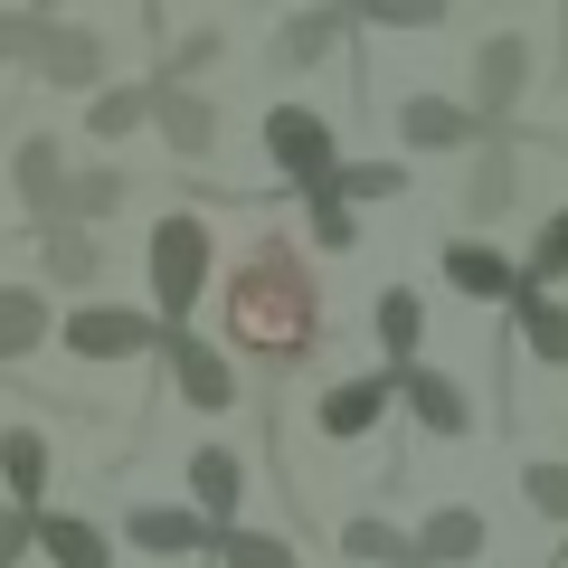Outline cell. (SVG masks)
<instances>
[{
	"instance_id": "1",
	"label": "cell",
	"mask_w": 568,
	"mask_h": 568,
	"mask_svg": "<svg viewBox=\"0 0 568 568\" xmlns=\"http://www.w3.org/2000/svg\"><path fill=\"white\" fill-rule=\"evenodd\" d=\"M227 342L265 369H294L323 342V294H313V265L294 237H256L227 275Z\"/></svg>"
},
{
	"instance_id": "2",
	"label": "cell",
	"mask_w": 568,
	"mask_h": 568,
	"mask_svg": "<svg viewBox=\"0 0 568 568\" xmlns=\"http://www.w3.org/2000/svg\"><path fill=\"white\" fill-rule=\"evenodd\" d=\"M209 265H219V246H209V219L200 209H171V219H152V323L162 332H190V304H200Z\"/></svg>"
},
{
	"instance_id": "3",
	"label": "cell",
	"mask_w": 568,
	"mask_h": 568,
	"mask_svg": "<svg viewBox=\"0 0 568 568\" xmlns=\"http://www.w3.org/2000/svg\"><path fill=\"white\" fill-rule=\"evenodd\" d=\"M58 351L85 361V369H123V361H142V351H162V323L133 313V304H77L58 323Z\"/></svg>"
},
{
	"instance_id": "4",
	"label": "cell",
	"mask_w": 568,
	"mask_h": 568,
	"mask_svg": "<svg viewBox=\"0 0 568 568\" xmlns=\"http://www.w3.org/2000/svg\"><path fill=\"white\" fill-rule=\"evenodd\" d=\"M265 162L294 190H323L332 171H342V152H332V123L313 114V104H275V114H265Z\"/></svg>"
},
{
	"instance_id": "5",
	"label": "cell",
	"mask_w": 568,
	"mask_h": 568,
	"mask_svg": "<svg viewBox=\"0 0 568 568\" xmlns=\"http://www.w3.org/2000/svg\"><path fill=\"white\" fill-rule=\"evenodd\" d=\"M104 67H114V48H104V29H85V20H48L39 48H29V77L67 85V95H95Z\"/></svg>"
},
{
	"instance_id": "6",
	"label": "cell",
	"mask_w": 568,
	"mask_h": 568,
	"mask_svg": "<svg viewBox=\"0 0 568 568\" xmlns=\"http://www.w3.org/2000/svg\"><path fill=\"white\" fill-rule=\"evenodd\" d=\"M162 361H171V388H181L200 417H219V407L237 398V369H227V351L200 342V332H162Z\"/></svg>"
},
{
	"instance_id": "7",
	"label": "cell",
	"mask_w": 568,
	"mask_h": 568,
	"mask_svg": "<svg viewBox=\"0 0 568 568\" xmlns=\"http://www.w3.org/2000/svg\"><path fill=\"white\" fill-rule=\"evenodd\" d=\"M10 190H20V219L29 227H58V190H67L58 133H20V152H10Z\"/></svg>"
},
{
	"instance_id": "8",
	"label": "cell",
	"mask_w": 568,
	"mask_h": 568,
	"mask_svg": "<svg viewBox=\"0 0 568 568\" xmlns=\"http://www.w3.org/2000/svg\"><path fill=\"white\" fill-rule=\"evenodd\" d=\"M29 549H39L48 568H114V540H104V521H85V511H29Z\"/></svg>"
},
{
	"instance_id": "9",
	"label": "cell",
	"mask_w": 568,
	"mask_h": 568,
	"mask_svg": "<svg viewBox=\"0 0 568 568\" xmlns=\"http://www.w3.org/2000/svg\"><path fill=\"white\" fill-rule=\"evenodd\" d=\"M521 85H530V39H511V29H503V39H484V48H474V114H511V104H521Z\"/></svg>"
},
{
	"instance_id": "10",
	"label": "cell",
	"mask_w": 568,
	"mask_h": 568,
	"mask_svg": "<svg viewBox=\"0 0 568 568\" xmlns=\"http://www.w3.org/2000/svg\"><path fill=\"white\" fill-rule=\"evenodd\" d=\"M152 123H162V142L181 152V162L219 152V104H209L200 85H152Z\"/></svg>"
},
{
	"instance_id": "11",
	"label": "cell",
	"mask_w": 568,
	"mask_h": 568,
	"mask_svg": "<svg viewBox=\"0 0 568 568\" xmlns=\"http://www.w3.org/2000/svg\"><path fill=\"white\" fill-rule=\"evenodd\" d=\"M123 540L152 549V559H190V549H219V530H209L190 503H142L133 521H123Z\"/></svg>"
},
{
	"instance_id": "12",
	"label": "cell",
	"mask_w": 568,
	"mask_h": 568,
	"mask_svg": "<svg viewBox=\"0 0 568 568\" xmlns=\"http://www.w3.org/2000/svg\"><path fill=\"white\" fill-rule=\"evenodd\" d=\"M398 133L417 142V152H465V142H484V114H465L455 95H407L398 104Z\"/></svg>"
},
{
	"instance_id": "13",
	"label": "cell",
	"mask_w": 568,
	"mask_h": 568,
	"mask_svg": "<svg viewBox=\"0 0 568 568\" xmlns=\"http://www.w3.org/2000/svg\"><path fill=\"white\" fill-rule=\"evenodd\" d=\"M123 200H133V181H123L114 162H85V171H67V190H58V227H85V237H95Z\"/></svg>"
},
{
	"instance_id": "14",
	"label": "cell",
	"mask_w": 568,
	"mask_h": 568,
	"mask_svg": "<svg viewBox=\"0 0 568 568\" xmlns=\"http://www.w3.org/2000/svg\"><path fill=\"white\" fill-rule=\"evenodd\" d=\"M388 388H398V398L417 407V426H426V436H465V426H474V398L446 379V369H398Z\"/></svg>"
},
{
	"instance_id": "15",
	"label": "cell",
	"mask_w": 568,
	"mask_h": 568,
	"mask_svg": "<svg viewBox=\"0 0 568 568\" xmlns=\"http://www.w3.org/2000/svg\"><path fill=\"white\" fill-rule=\"evenodd\" d=\"M190 493H200L190 511H200L209 530H237V493H246V465H237L227 446H200V455H190Z\"/></svg>"
},
{
	"instance_id": "16",
	"label": "cell",
	"mask_w": 568,
	"mask_h": 568,
	"mask_svg": "<svg viewBox=\"0 0 568 568\" xmlns=\"http://www.w3.org/2000/svg\"><path fill=\"white\" fill-rule=\"evenodd\" d=\"M0 493H10V511H39V493H48V426H0Z\"/></svg>"
},
{
	"instance_id": "17",
	"label": "cell",
	"mask_w": 568,
	"mask_h": 568,
	"mask_svg": "<svg viewBox=\"0 0 568 568\" xmlns=\"http://www.w3.org/2000/svg\"><path fill=\"white\" fill-rule=\"evenodd\" d=\"M48 294L39 284H0V369H20L29 351H48Z\"/></svg>"
},
{
	"instance_id": "18",
	"label": "cell",
	"mask_w": 568,
	"mask_h": 568,
	"mask_svg": "<svg viewBox=\"0 0 568 568\" xmlns=\"http://www.w3.org/2000/svg\"><path fill=\"white\" fill-rule=\"evenodd\" d=\"M407 549H417V568H465V559H484V521L465 503H446V511H426V530Z\"/></svg>"
},
{
	"instance_id": "19",
	"label": "cell",
	"mask_w": 568,
	"mask_h": 568,
	"mask_svg": "<svg viewBox=\"0 0 568 568\" xmlns=\"http://www.w3.org/2000/svg\"><path fill=\"white\" fill-rule=\"evenodd\" d=\"M446 284H455V294H474V304H503L511 284H521V265L493 256L484 237H455V246H446Z\"/></svg>"
},
{
	"instance_id": "20",
	"label": "cell",
	"mask_w": 568,
	"mask_h": 568,
	"mask_svg": "<svg viewBox=\"0 0 568 568\" xmlns=\"http://www.w3.org/2000/svg\"><path fill=\"white\" fill-rule=\"evenodd\" d=\"M313 417H323V436H369V426L388 417V379H342V388H323V407H313Z\"/></svg>"
},
{
	"instance_id": "21",
	"label": "cell",
	"mask_w": 568,
	"mask_h": 568,
	"mask_svg": "<svg viewBox=\"0 0 568 568\" xmlns=\"http://www.w3.org/2000/svg\"><path fill=\"white\" fill-rule=\"evenodd\" d=\"M39 265H48V284H77L85 294V284L104 275V246L85 237V227H39Z\"/></svg>"
},
{
	"instance_id": "22",
	"label": "cell",
	"mask_w": 568,
	"mask_h": 568,
	"mask_svg": "<svg viewBox=\"0 0 568 568\" xmlns=\"http://www.w3.org/2000/svg\"><path fill=\"white\" fill-rule=\"evenodd\" d=\"M332 39H342V10H294V20L275 29V67H323Z\"/></svg>"
},
{
	"instance_id": "23",
	"label": "cell",
	"mask_w": 568,
	"mask_h": 568,
	"mask_svg": "<svg viewBox=\"0 0 568 568\" xmlns=\"http://www.w3.org/2000/svg\"><path fill=\"white\" fill-rule=\"evenodd\" d=\"M133 123H152V85H95V104H85V133H95V142H123Z\"/></svg>"
},
{
	"instance_id": "24",
	"label": "cell",
	"mask_w": 568,
	"mask_h": 568,
	"mask_svg": "<svg viewBox=\"0 0 568 568\" xmlns=\"http://www.w3.org/2000/svg\"><path fill=\"white\" fill-rule=\"evenodd\" d=\"M511 304H521V342L540 351L549 369H568V313L549 304V294H530V284H511Z\"/></svg>"
},
{
	"instance_id": "25",
	"label": "cell",
	"mask_w": 568,
	"mask_h": 568,
	"mask_svg": "<svg viewBox=\"0 0 568 568\" xmlns=\"http://www.w3.org/2000/svg\"><path fill=\"white\" fill-rule=\"evenodd\" d=\"M342 549L361 568H417V549H407V530H388L379 511H361V521H342Z\"/></svg>"
},
{
	"instance_id": "26",
	"label": "cell",
	"mask_w": 568,
	"mask_h": 568,
	"mask_svg": "<svg viewBox=\"0 0 568 568\" xmlns=\"http://www.w3.org/2000/svg\"><path fill=\"white\" fill-rule=\"evenodd\" d=\"M369 323H379L388 361H407V351H417V332H426V304H417V294H407V284H388V294H379V313H369Z\"/></svg>"
},
{
	"instance_id": "27",
	"label": "cell",
	"mask_w": 568,
	"mask_h": 568,
	"mask_svg": "<svg viewBox=\"0 0 568 568\" xmlns=\"http://www.w3.org/2000/svg\"><path fill=\"white\" fill-rule=\"evenodd\" d=\"M511 190H521L511 152H484V162H474V181H465V209H474V219H503V209H511Z\"/></svg>"
},
{
	"instance_id": "28",
	"label": "cell",
	"mask_w": 568,
	"mask_h": 568,
	"mask_svg": "<svg viewBox=\"0 0 568 568\" xmlns=\"http://www.w3.org/2000/svg\"><path fill=\"white\" fill-rule=\"evenodd\" d=\"M323 190H332L342 209H351V200H398V190H407V171H398V162H342Z\"/></svg>"
},
{
	"instance_id": "29",
	"label": "cell",
	"mask_w": 568,
	"mask_h": 568,
	"mask_svg": "<svg viewBox=\"0 0 568 568\" xmlns=\"http://www.w3.org/2000/svg\"><path fill=\"white\" fill-rule=\"evenodd\" d=\"M219 568H294V540H275V530H219Z\"/></svg>"
},
{
	"instance_id": "30",
	"label": "cell",
	"mask_w": 568,
	"mask_h": 568,
	"mask_svg": "<svg viewBox=\"0 0 568 568\" xmlns=\"http://www.w3.org/2000/svg\"><path fill=\"white\" fill-rule=\"evenodd\" d=\"M219 29H181V39H171V67H162V77H152V85H190V77H200V67H219Z\"/></svg>"
},
{
	"instance_id": "31",
	"label": "cell",
	"mask_w": 568,
	"mask_h": 568,
	"mask_svg": "<svg viewBox=\"0 0 568 568\" xmlns=\"http://www.w3.org/2000/svg\"><path fill=\"white\" fill-rule=\"evenodd\" d=\"M559 275H568V209H559V219L540 227V246H530V265H521V284H530V294H540V284H559Z\"/></svg>"
},
{
	"instance_id": "32",
	"label": "cell",
	"mask_w": 568,
	"mask_h": 568,
	"mask_svg": "<svg viewBox=\"0 0 568 568\" xmlns=\"http://www.w3.org/2000/svg\"><path fill=\"white\" fill-rule=\"evenodd\" d=\"M304 209H313V246H332V256H342V246L361 237V219H351V209L332 200V190H304Z\"/></svg>"
},
{
	"instance_id": "33",
	"label": "cell",
	"mask_w": 568,
	"mask_h": 568,
	"mask_svg": "<svg viewBox=\"0 0 568 568\" xmlns=\"http://www.w3.org/2000/svg\"><path fill=\"white\" fill-rule=\"evenodd\" d=\"M361 10H369L379 29H436V20L455 10V0H361Z\"/></svg>"
},
{
	"instance_id": "34",
	"label": "cell",
	"mask_w": 568,
	"mask_h": 568,
	"mask_svg": "<svg viewBox=\"0 0 568 568\" xmlns=\"http://www.w3.org/2000/svg\"><path fill=\"white\" fill-rule=\"evenodd\" d=\"M521 493H530V511L568 521V465H530V474H521Z\"/></svg>"
},
{
	"instance_id": "35",
	"label": "cell",
	"mask_w": 568,
	"mask_h": 568,
	"mask_svg": "<svg viewBox=\"0 0 568 568\" xmlns=\"http://www.w3.org/2000/svg\"><path fill=\"white\" fill-rule=\"evenodd\" d=\"M29 48H39V20L29 10H0V67H29Z\"/></svg>"
},
{
	"instance_id": "36",
	"label": "cell",
	"mask_w": 568,
	"mask_h": 568,
	"mask_svg": "<svg viewBox=\"0 0 568 568\" xmlns=\"http://www.w3.org/2000/svg\"><path fill=\"white\" fill-rule=\"evenodd\" d=\"M29 559V511H0V568Z\"/></svg>"
},
{
	"instance_id": "37",
	"label": "cell",
	"mask_w": 568,
	"mask_h": 568,
	"mask_svg": "<svg viewBox=\"0 0 568 568\" xmlns=\"http://www.w3.org/2000/svg\"><path fill=\"white\" fill-rule=\"evenodd\" d=\"M20 10H29V20H39V29H48V20H58V10H67V0H20Z\"/></svg>"
}]
</instances>
